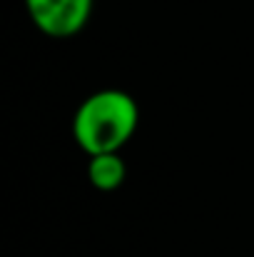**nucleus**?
<instances>
[{"instance_id":"f257e3e1","label":"nucleus","mask_w":254,"mask_h":257,"mask_svg":"<svg viewBox=\"0 0 254 257\" xmlns=\"http://www.w3.org/2000/svg\"><path fill=\"white\" fill-rule=\"evenodd\" d=\"M140 125L137 100L117 87L87 95L73 115V138L85 155L120 153Z\"/></svg>"},{"instance_id":"f03ea898","label":"nucleus","mask_w":254,"mask_h":257,"mask_svg":"<svg viewBox=\"0 0 254 257\" xmlns=\"http://www.w3.org/2000/svg\"><path fill=\"white\" fill-rule=\"evenodd\" d=\"M95 0H25L33 25L48 38H73L92 15Z\"/></svg>"},{"instance_id":"7ed1b4c3","label":"nucleus","mask_w":254,"mask_h":257,"mask_svg":"<svg viewBox=\"0 0 254 257\" xmlns=\"http://www.w3.org/2000/svg\"><path fill=\"white\" fill-rule=\"evenodd\" d=\"M127 165L120 158V153H102V155H90L87 163V180L95 190L100 192H112L125 182Z\"/></svg>"}]
</instances>
